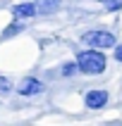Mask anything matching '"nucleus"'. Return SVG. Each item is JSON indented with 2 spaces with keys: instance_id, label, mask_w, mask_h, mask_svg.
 Here are the masks:
<instances>
[{
  "instance_id": "f257e3e1",
  "label": "nucleus",
  "mask_w": 122,
  "mask_h": 126,
  "mask_svg": "<svg viewBox=\"0 0 122 126\" xmlns=\"http://www.w3.org/2000/svg\"><path fill=\"white\" fill-rule=\"evenodd\" d=\"M105 69V57L100 50H84L77 57V71L84 74H103Z\"/></svg>"
},
{
  "instance_id": "f03ea898",
  "label": "nucleus",
  "mask_w": 122,
  "mask_h": 126,
  "mask_svg": "<svg viewBox=\"0 0 122 126\" xmlns=\"http://www.w3.org/2000/svg\"><path fill=\"white\" fill-rule=\"evenodd\" d=\"M81 41L91 48H113L115 45V36L110 31H89L81 36Z\"/></svg>"
},
{
  "instance_id": "7ed1b4c3",
  "label": "nucleus",
  "mask_w": 122,
  "mask_h": 126,
  "mask_svg": "<svg viewBox=\"0 0 122 126\" xmlns=\"http://www.w3.org/2000/svg\"><path fill=\"white\" fill-rule=\"evenodd\" d=\"M43 91V83L38 79H24L19 86H17V93L19 95H38Z\"/></svg>"
},
{
  "instance_id": "20e7f679",
  "label": "nucleus",
  "mask_w": 122,
  "mask_h": 126,
  "mask_svg": "<svg viewBox=\"0 0 122 126\" xmlns=\"http://www.w3.org/2000/svg\"><path fill=\"white\" fill-rule=\"evenodd\" d=\"M105 102H108V93L105 91H89V93H86V107L100 110Z\"/></svg>"
},
{
  "instance_id": "39448f33",
  "label": "nucleus",
  "mask_w": 122,
  "mask_h": 126,
  "mask_svg": "<svg viewBox=\"0 0 122 126\" xmlns=\"http://www.w3.org/2000/svg\"><path fill=\"white\" fill-rule=\"evenodd\" d=\"M12 14H14V17H34V14H36V5H31V2L14 5L12 7Z\"/></svg>"
},
{
  "instance_id": "423d86ee",
  "label": "nucleus",
  "mask_w": 122,
  "mask_h": 126,
  "mask_svg": "<svg viewBox=\"0 0 122 126\" xmlns=\"http://www.w3.org/2000/svg\"><path fill=\"white\" fill-rule=\"evenodd\" d=\"M74 71H77V64H65V69H62V74H65V76H72V74H74Z\"/></svg>"
},
{
  "instance_id": "0eeeda50",
  "label": "nucleus",
  "mask_w": 122,
  "mask_h": 126,
  "mask_svg": "<svg viewBox=\"0 0 122 126\" xmlns=\"http://www.w3.org/2000/svg\"><path fill=\"white\" fill-rule=\"evenodd\" d=\"M105 10H110V12H117V10H122V2L117 0V2H105Z\"/></svg>"
},
{
  "instance_id": "6e6552de",
  "label": "nucleus",
  "mask_w": 122,
  "mask_h": 126,
  "mask_svg": "<svg viewBox=\"0 0 122 126\" xmlns=\"http://www.w3.org/2000/svg\"><path fill=\"white\" fill-rule=\"evenodd\" d=\"M19 24H12V26H7V31H5V38H7V36H12V33H17V31H19Z\"/></svg>"
},
{
  "instance_id": "1a4fd4ad",
  "label": "nucleus",
  "mask_w": 122,
  "mask_h": 126,
  "mask_svg": "<svg viewBox=\"0 0 122 126\" xmlns=\"http://www.w3.org/2000/svg\"><path fill=\"white\" fill-rule=\"evenodd\" d=\"M115 60H117V62H122V45L115 50Z\"/></svg>"
}]
</instances>
